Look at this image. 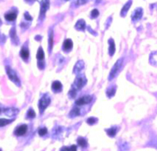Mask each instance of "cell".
Instances as JSON below:
<instances>
[{
    "instance_id": "cell-31",
    "label": "cell",
    "mask_w": 157,
    "mask_h": 151,
    "mask_svg": "<svg viewBox=\"0 0 157 151\" xmlns=\"http://www.w3.org/2000/svg\"><path fill=\"white\" fill-rule=\"evenodd\" d=\"M24 16H25V18H26V19H28V20H32V17H31V16H30L28 13H25V14H24Z\"/></svg>"
},
{
    "instance_id": "cell-11",
    "label": "cell",
    "mask_w": 157,
    "mask_h": 151,
    "mask_svg": "<svg viewBox=\"0 0 157 151\" xmlns=\"http://www.w3.org/2000/svg\"><path fill=\"white\" fill-rule=\"evenodd\" d=\"M108 43H109V55L113 56L114 52H115V44H114V40L112 38H110L108 40Z\"/></svg>"
},
{
    "instance_id": "cell-4",
    "label": "cell",
    "mask_w": 157,
    "mask_h": 151,
    "mask_svg": "<svg viewBox=\"0 0 157 151\" xmlns=\"http://www.w3.org/2000/svg\"><path fill=\"white\" fill-rule=\"evenodd\" d=\"M6 72H7V75H8L9 79H10L11 81H13L14 83H16L17 85H20V80L18 78L16 72L14 71L13 69H11L9 66H6Z\"/></svg>"
},
{
    "instance_id": "cell-9",
    "label": "cell",
    "mask_w": 157,
    "mask_h": 151,
    "mask_svg": "<svg viewBox=\"0 0 157 151\" xmlns=\"http://www.w3.org/2000/svg\"><path fill=\"white\" fill-rule=\"evenodd\" d=\"M142 14H143V11H142L141 8H137L134 10V12L132 13V21H137L139 20L140 18L142 17Z\"/></svg>"
},
{
    "instance_id": "cell-10",
    "label": "cell",
    "mask_w": 157,
    "mask_h": 151,
    "mask_svg": "<svg viewBox=\"0 0 157 151\" xmlns=\"http://www.w3.org/2000/svg\"><path fill=\"white\" fill-rule=\"evenodd\" d=\"M72 46H73V43H72L71 39H65V41L63 42V50L68 52L72 49Z\"/></svg>"
},
{
    "instance_id": "cell-17",
    "label": "cell",
    "mask_w": 157,
    "mask_h": 151,
    "mask_svg": "<svg viewBox=\"0 0 157 151\" xmlns=\"http://www.w3.org/2000/svg\"><path fill=\"white\" fill-rule=\"evenodd\" d=\"M115 91H116V87H115V86H113V87H111V88L107 89V91H106L107 97H108V98L113 97L114 94H115Z\"/></svg>"
},
{
    "instance_id": "cell-29",
    "label": "cell",
    "mask_w": 157,
    "mask_h": 151,
    "mask_svg": "<svg viewBox=\"0 0 157 151\" xmlns=\"http://www.w3.org/2000/svg\"><path fill=\"white\" fill-rule=\"evenodd\" d=\"M98 15H99V12H98L97 9H94V10H92V12H91V18H96Z\"/></svg>"
},
{
    "instance_id": "cell-8",
    "label": "cell",
    "mask_w": 157,
    "mask_h": 151,
    "mask_svg": "<svg viewBox=\"0 0 157 151\" xmlns=\"http://www.w3.org/2000/svg\"><path fill=\"white\" fill-rule=\"evenodd\" d=\"M48 8H49V0H42L40 4V18L43 17Z\"/></svg>"
},
{
    "instance_id": "cell-7",
    "label": "cell",
    "mask_w": 157,
    "mask_h": 151,
    "mask_svg": "<svg viewBox=\"0 0 157 151\" xmlns=\"http://www.w3.org/2000/svg\"><path fill=\"white\" fill-rule=\"evenodd\" d=\"M27 130H28L27 125L22 124V125H19L18 127H16V129L14 130V134H15V135H17V136H22V135H24V134L26 133Z\"/></svg>"
},
{
    "instance_id": "cell-13",
    "label": "cell",
    "mask_w": 157,
    "mask_h": 151,
    "mask_svg": "<svg viewBox=\"0 0 157 151\" xmlns=\"http://www.w3.org/2000/svg\"><path fill=\"white\" fill-rule=\"evenodd\" d=\"M52 90L53 91H55V92H58V91H60L62 89V84H61V82L60 81H54L52 83Z\"/></svg>"
},
{
    "instance_id": "cell-25",
    "label": "cell",
    "mask_w": 157,
    "mask_h": 151,
    "mask_svg": "<svg viewBox=\"0 0 157 151\" xmlns=\"http://www.w3.org/2000/svg\"><path fill=\"white\" fill-rule=\"evenodd\" d=\"M36 116V114H35V111L32 108H30L29 110H28V112H27V114H26V117L27 118H29V119H32V118H34V117Z\"/></svg>"
},
{
    "instance_id": "cell-28",
    "label": "cell",
    "mask_w": 157,
    "mask_h": 151,
    "mask_svg": "<svg viewBox=\"0 0 157 151\" xmlns=\"http://www.w3.org/2000/svg\"><path fill=\"white\" fill-rule=\"evenodd\" d=\"M95 122H97V119L94 118V117H90V118L87 119V123L90 124V125H93L95 124Z\"/></svg>"
},
{
    "instance_id": "cell-21",
    "label": "cell",
    "mask_w": 157,
    "mask_h": 151,
    "mask_svg": "<svg viewBox=\"0 0 157 151\" xmlns=\"http://www.w3.org/2000/svg\"><path fill=\"white\" fill-rule=\"evenodd\" d=\"M150 63L152 65L157 66V51L156 52H153L150 55Z\"/></svg>"
},
{
    "instance_id": "cell-33",
    "label": "cell",
    "mask_w": 157,
    "mask_h": 151,
    "mask_svg": "<svg viewBox=\"0 0 157 151\" xmlns=\"http://www.w3.org/2000/svg\"><path fill=\"white\" fill-rule=\"evenodd\" d=\"M0 113H1V109H0Z\"/></svg>"
},
{
    "instance_id": "cell-19",
    "label": "cell",
    "mask_w": 157,
    "mask_h": 151,
    "mask_svg": "<svg viewBox=\"0 0 157 151\" xmlns=\"http://www.w3.org/2000/svg\"><path fill=\"white\" fill-rule=\"evenodd\" d=\"M106 132H107V135L108 136H110V137H114V136L116 135L117 128L116 127H112V128L106 129Z\"/></svg>"
},
{
    "instance_id": "cell-20",
    "label": "cell",
    "mask_w": 157,
    "mask_h": 151,
    "mask_svg": "<svg viewBox=\"0 0 157 151\" xmlns=\"http://www.w3.org/2000/svg\"><path fill=\"white\" fill-rule=\"evenodd\" d=\"M13 121V119H5V118H0V127L6 126V125L10 124Z\"/></svg>"
},
{
    "instance_id": "cell-1",
    "label": "cell",
    "mask_w": 157,
    "mask_h": 151,
    "mask_svg": "<svg viewBox=\"0 0 157 151\" xmlns=\"http://www.w3.org/2000/svg\"><path fill=\"white\" fill-rule=\"evenodd\" d=\"M86 83H87L86 77L84 76V75H78V76L76 77L75 81H74V84H73V86H72V88L78 91V90H80L82 87L85 86Z\"/></svg>"
},
{
    "instance_id": "cell-12",
    "label": "cell",
    "mask_w": 157,
    "mask_h": 151,
    "mask_svg": "<svg viewBox=\"0 0 157 151\" xmlns=\"http://www.w3.org/2000/svg\"><path fill=\"white\" fill-rule=\"evenodd\" d=\"M85 27H86L85 21L82 20V19L77 21V23H76V25H75V28H76L77 30H81V31H83V30L85 29Z\"/></svg>"
},
{
    "instance_id": "cell-5",
    "label": "cell",
    "mask_w": 157,
    "mask_h": 151,
    "mask_svg": "<svg viewBox=\"0 0 157 151\" xmlns=\"http://www.w3.org/2000/svg\"><path fill=\"white\" fill-rule=\"evenodd\" d=\"M92 96L90 95H84L82 96V97L78 98L77 100L75 101V104L77 106H82V105H86L88 104V103H90L91 101H92Z\"/></svg>"
},
{
    "instance_id": "cell-30",
    "label": "cell",
    "mask_w": 157,
    "mask_h": 151,
    "mask_svg": "<svg viewBox=\"0 0 157 151\" xmlns=\"http://www.w3.org/2000/svg\"><path fill=\"white\" fill-rule=\"evenodd\" d=\"M88 0H76V4L77 5H83L87 2Z\"/></svg>"
},
{
    "instance_id": "cell-23",
    "label": "cell",
    "mask_w": 157,
    "mask_h": 151,
    "mask_svg": "<svg viewBox=\"0 0 157 151\" xmlns=\"http://www.w3.org/2000/svg\"><path fill=\"white\" fill-rule=\"evenodd\" d=\"M130 6H131V1H129L128 3H126L125 5H124V7L122 8V10H121V16H125L126 11H127L128 9L130 8Z\"/></svg>"
},
{
    "instance_id": "cell-2",
    "label": "cell",
    "mask_w": 157,
    "mask_h": 151,
    "mask_svg": "<svg viewBox=\"0 0 157 151\" xmlns=\"http://www.w3.org/2000/svg\"><path fill=\"white\" fill-rule=\"evenodd\" d=\"M49 104H50V97H49L47 94H44V95L40 98V100H39V103H38L40 113H43L44 110L47 108V106Z\"/></svg>"
},
{
    "instance_id": "cell-34",
    "label": "cell",
    "mask_w": 157,
    "mask_h": 151,
    "mask_svg": "<svg viewBox=\"0 0 157 151\" xmlns=\"http://www.w3.org/2000/svg\"><path fill=\"white\" fill-rule=\"evenodd\" d=\"M0 24H1V21H0Z\"/></svg>"
},
{
    "instance_id": "cell-27",
    "label": "cell",
    "mask_w": 157,
    "mask_h": 151,
    "mask_svg": "<svg viewBox=\"0 0 157 151\" xmlns=\"http://www.w3.org/2000/svg\"><path fill=\"white\" fill-rule=\"evenodd\" d=\"M46 133H47V128H45V127H43V128H40L38 130V134L40 136H44L46 135Z\"/></svg>"
},
{
    "instance_id": "cell-3",
    "label": "cell",
    "mask_w": 157,
    "mask_h": 151,
    "mask_svg": "<svg viewBox=\"0 0 157 151\" xmlns=\"http://www.w3.org/2000/svg\"><path fill=\"white\" fill-rule=\"evenodd\" d=\"M122 64H123V59H119L115 64H114V66L111 69V71H110V74H109V77H108L109 80H112L117 74H118L120 68L122 67Z\"/></svg>"
},
{
    "instance_id": "cell-26",
    "label": "cell",
    "mask_w": 157,
    "mask_h": 151,
    "mask_svg": "<svg viewBox=\"0 0 157 151\" xmlns=\"http://www.w3.org/2000/svg\"><path fill=\"white\" fill-rule=\"evenodd\" d=\"M77 143H78V144L80 145L81 147H85V146L87 145V141H86L84 138H81V137L77 139Z\"/></svg>"
},
{
    "instance_id": "cell-35",
    "label": "cell",
    "mask_w": 157,
    "mask_h": 151,
    "mask_svg": "<svg viewBox=\"0 0 157 151\" xmlns=\"http://www.w3.org/2000/svg\"><path fill=\"white\" fill-rule=\"evenodd\" d=\"M0 151H1V149H0Z\"/></svg>"
},
{
    "instance_id": "cell-22",
    "label": "cell",
    "mask_w": 157,
    "mask_h": 151,
    "mask_svg": "<svg viewBox=\"0 0 157 151\" xmlns=\"http://www.w3.org/2000/svg\"><path fill=\"white\" fill-rule=\"evenodd\" d=\"M80 114V109L78 107H74L73 109L71 110L70 112V117H75V116H78Z\"/></svg>"
},
{
    "instance_id": "cell-16",
    "label": "cell",
    "mask_w": 157,
    "mask_h": 151,
    "mask_svg": "<svg viewBox=\"0 0 157 151\" xmlns=\"http://www.w3.org/2000/svg\"><path fill=\"white\" fill-rule=\"evenodd\" d=\"M17 17V14L14 13V12H10V13H7L5 14V19L8 21H14Z\"/></svg>"
},
{
    "instance_id": "cell-18",
    "label": "cell",
    "mask_w": 157,
    "mask_h": 151,
    "mask_svg": "<svg viewBox=\"0 0 157 151\" xmlns=\"http://www.w3.org/2000/svg\"><path fill=\"white\" fill-rule=\"evenodd\" d=\"M5 112L8 116H15V115L18 113V110L14 109V108H7V109L5 110Z\"/></svg>"
},
{
    "instance_id": "cell-24",
    "label": "cell",
    "mask_w": 157,
    "mask_h": 151,
    "mask_svg": "<svg viewBox=\"0 0 157 151\" xmlns=\"http://www.w3.org/2000/svg\"><path fill=\"white\" fill-rule=\"evenodd\" d=\"M52 46H53V31L50 30V32H49V50L50 51L52 49Z\"/></svg>"
},
{
    "instance_id": "cell-32",
    "label": "cell",
    "mask_w": 157,
    "mask_h": 151,
    "mask_svg": "<svg viewBox=\"0 0 157 151\" xmlns=\"http://www.w3.org/2000/svg\"><path fill=\"white\" fill-rule=\"evenodd\" d=\"M61 151H70V150H69V147H63Z\"/></svg>"
},
{
    "instance_id": "cell-14",
    "label": "cell",
    "mask_w": 157,
    "mask_h": 151,
    "mask_svg": "<svg viewBox=\"0 0 157 151\" xmlns=\"http://www.w3.org/2000/svg\"><path fill=\"white\" fill-rule=\"evenodd\" d=\"M20 56L23 58L24 60H27L28 57H29V51H28V49L26 47H23L22 49H21L20 51Z\"/></svg>"
},
{
    "instance_id": "cell-6",
    "label": "cell",
    "mask_w": 157,
    "mask_h": 151,
    "mask_svg": "<svg viewBox=\"0 0 157 151\" xmlns=\"http://www.w3.org/2000/svg\"><path fill=\"white\" fill-rule=\"evenodd\" d=\"M37 59H38V67L40 69H43L44 67V52L42 47L38 48V52H37Z\"/></svg>"
},
{
    "instance_id": "cell-15",
    "label": "cell",
    "mask_w": 157,
    "mask_h": 151,
    "mask_svg": "<svg viewBox=\"0 0 157 151\" xmlns=\"http://www.w3.org/2000/svg\"><path fill=\"white\" fill-rule=\"evenodd\" d=\"M83 67H84V62L83 61H78V62L76 63V65H75V67H74V70H73V72L74 73H78V71H81L82 69H83Z\"/></svg>"
}]
</instances>
